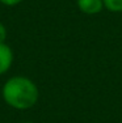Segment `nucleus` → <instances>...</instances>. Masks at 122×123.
Returning <instances> with one entry per match:
<instances>
[{
	"instance_id": "2",
	"label": "nucleus",
	"mask_w": 122,
	"mask_h": 123,
	"mask_svg": "<svg viewBox=\"0 0 122 123\" xmlns=\"http://www.w3.org/2000/svg\"><path fill=\"white\" fill-rule=\"evenodd\" d=\"M13 62V52L5 43H0V75L5 74L11 68Z\"/></svg>"
},
{
	"instance_id": "6",
	"label": "nucleus",
	"mask_w": 122,
	"mask_h": 123,
	"mask_svg": "<svg viewBox=\"0 0 122 123\" xmlns=\"http://www.w3.org/2000/svg\"><path fill=\"white\" fill-rule=\"evenodd\" d=\"M22 0H0V3H3L4 5H9V7H12V5H17L19 3H21Z\"/></svg>"
},
{
	"instance_id": "7",
	"label": "nucleus",
	"mask_w": 122,
	"mask_h": 123,
	"mask_svg": "<svg viewBox=\"0 0 122 123\" xmlns=\"http://www.w3.org/2000/svg\"><path fill=\"white\" fill-rule=\"evenodd\" d=\"M25 123H33V122H25Z\"/></svg>"
},
{
	"instance_id": "5",
	"label": "nucleus",
	"mask_w": 122,
	"mask_h": 123,
	"mask_svg": "<svg viewBox=\"0 0 122 123\" xmlns=\"http://www.w3.org/2000/svg\"><path fill=\"white\" fill-rule=\"evenodd\" d=\"M5 39H7V29L0 22V43H4Z\"/></svg>"
},
{
	"instance_id": "3",
	"label": "nucleus",
	"mask_w": 122,
	"mask_h": 123,
	"mask_svg": "<svg viewBox=\"0 0 122 123\" xmlns=\"http://www.w3.org/2000/svg\"><path fill=\"white\" fill-rule=\"evenodd\" d=\"M77 7L83 13L97 14L103 11L104 1L103 0H77Z\"/></svg>"
},
{
	"instance_id": "1",
	"label": "nucleus",
	"mask_w": 122,
	"mask_h": 123,
	"mask_svg": "<svg viewBox=\"0 0 122 123\" xmlns=\"http://www.w3.org/2000/svg\"><path fill=\"white\" fill-rule=\"evenodd\" d=\"M3 98L14 109L26 110L36 105L38 99V88L30 79L14 76L3 86Z\"/></svg>"
},
{
	"instance_id": "4",
	"label": "nucleus",
	"mask_w": 122,
	"mask_h": 123,
	"mask_svg": "<svg viewBox=\"0 0 122 123\" xmlns=\"http://www.w3.org/2000/svg\"><path fill=\"white\" fill-rule=\"evenodd\" d=\"M104 7L110 12H122V0H103Z\"/></svg>"
}]
</instances>
